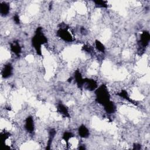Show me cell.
Here are the masks:
<instances>
[{"instance_id":"277c9868","label":"cell","mask_w":150,"mask_h":150,"mask_svg":"<svg viewBox=\"0 0 150 150\" xmlns=\"http://www.w3.org/2000/svg\"><path fill=\"white\" fill-rule=\"evenodd\" d=\"M0 10H1V15L3 16H6L8 15L10 12V6L6 3H3L0 6Z\"/></svg>"},{"instance_id":"7a4b0ae2","label":"cell","mask_w":150,"mask_h":150,"mask_svg":"<svg viewBox=\"0 0 150 150\" xmlns=\"http://www.w3.org/2000/svg\"><path fill=\"white\" fill-rule=\"evenodd\" d=\"M13 73V67L11 64L8 63L4 66L2 71V76L4 78H8L10 77Z\"/></svg>"},{"instance_id":"5b68a950","label":"cell","mask_w":150,"mask_h":150,"mask_svg":"<svg viewBox=\"0 0 150 150\" xmlns=\"http://www.w3.org/2000/svg\"><path fill=\"white\" fill-rule=\"evenodd\" d=\"M95 44H96V48L99 51H100L101 52H103V53L104 52L105 47L101 42H100L99 41H96Z\"/></svg>"},{"instance_id":"3957f363","label":"cell","mask_w":150,"mask_h":150,"mask_svg":"<svg viewBox=\"0 0 150 150\" xmlns=\"http://www.w3.org/2000/svg\"><path fill=\"white\" fill-rule=\"evenodd\" d=\"M79 134L82 138H87L89 136V131L85 125H82L79 128Z\"/></svg>"},{"instance_id":"6da1fadb","label":"cell","mask_w":150,"mask_h":150,"mask_svg":"<svg viewBox=\"0 0 150 150\" xmlns=\"http://www.w3.org/2000/svg\"><path fill=\"white\" fill-rule=\"evenodd\" d=\"M34 121L32 117H28L25 120V128L27 131L30 132H32L34 131Z\"/></svg>"}]
</instances>
